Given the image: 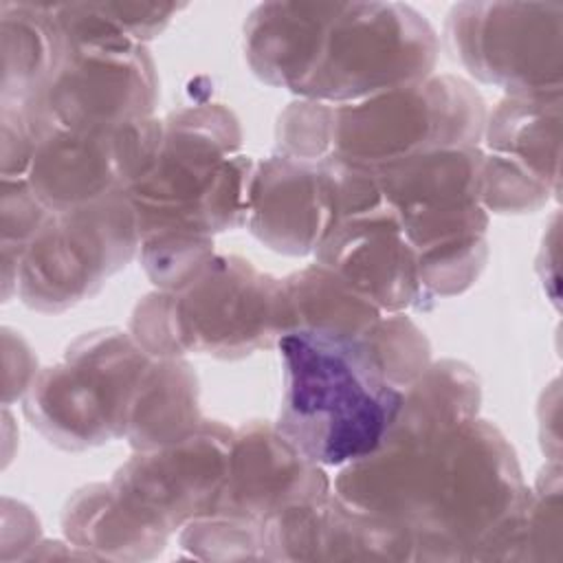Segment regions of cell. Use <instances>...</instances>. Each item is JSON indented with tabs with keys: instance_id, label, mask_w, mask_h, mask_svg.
<instances>
[{
	"instance_id": "17",
	"label": "cell",
	"mask_w": 563,
	"mask_h": 563,
	"mask_svg": "<svg viewBox=\"0 0 563 563\" xmlns=\"http://www.w3.org/2000/svg\"><path fill=\"white\" fill-rule=\"evenodd\" d=\"M383 310L323 264L282 279V334L290 330L365 336Z\"/></svg>"
},
{
	"instance_id": "4",
	"label": "cell",
	"mask_w": 563,
	"mask_h": 563,
	"mask_svg": "<svg viewBox=\"0 0 563 563\" xmlns=\"http://www.w3.org/2000/svg\"><path fill=\"white\" fill-rule=\"evenodd\" d=\"M486 108L464 79L442 75L352 103H292L277 128L279 152L308 161L383 167L424 152L475 147Z\"/></svg>"
},
{
	"instance_id": "1",
	"label": "cell",
	"mask_w": 563,
	"mask_h": 563,
	"mask_svg": "<svg viewBox=\"0 0 563 563\" xmlns=\"http://www.w3.org/2000/svg\"><path fill=\"white\" fill-rule=\"evenodd\" d=\"M336 497L409 534L429 559L519 545L526 490L504 435L471 418L431 433H389L347 464Z\"/></svg>"
},
{
	"instance_id": "6",
	"label": "cell",
	"mask_w": 563,
	"mask_h": 563,
	"mask_svg": "<svg viewBox=\"0 0 563 563\" xmlns=\"http://www.w3.org/2000/svg\"><path fill=\"white\" fill-rule=\"evenodd\" d=\"M132 336L152 356H244L282 336V282L240 257L213 255L187 284L145 297Z\"/></svg>"
},
{
	"instance_id": "9",
	"label": "cell",
	"mask_w": 563,
	"mask_h": 563,
	"mask_svg": "<svg viewBox=\"0 0 563 563\" xmlns=\"http://www.w3.org/2000/svg\"><path fill=\"white\" fill-rule=\"evenodd\" d=\"M563 4L462 2L446 18L455 57L510 97H559Z\"/></svg>"
},
{
	"instance_id": "12",
	"label": "cell",
	"mask_w": 563,
	"mask_h": 563,
	"mask_svg": "<svg viewBox=\"0 0 563 563\" xmlns=\"http://www.w3.org/2000/svg\"><path fill=\"white\" fill-rule=\"evenodd\" d=\"M559 97H510L484 125L479 198L493 211H534L559 187Z\"/></svg>"
},
{
	"instance_id": "13",
	"label": "cell",
	"mask_w": 563,
	"mask_h": 563,
	"mask_svg": "<svg viewBox=\"0 0 563 563\" xmlns=\"http://www.w3.org/2000/svg\"><path fill=\"white\" fill-rule=\"evenodd\" d=\"M325 497L330 484L321 466L306 460L275 427L251 422L233 431L227 477L211 515L262 528L284 508Z\"/></svg>"
},
{
	"instance_id": "2",
	"label": "cell",
	"mask_w": 563,
	"mask_h": 563,
	"mask_svg": "<svg viewBox=\"0 0 563 563\" xmlns=\"http://www.w3.org/2000/svg\"><path fill=\"white\" fill-rule=\"evenodd\" d=\"M244 53L271 86L352 103L431 77L438 37L409 4L264 2L244 24Z\"/></svg>"
},
{
	"instance_id": "14",
	"label": "cell",
	"mask_w": 563,
	"mask_h": 563,
	"mask_svg": "<svg viewBox=\"0 0 563 563\" xmlns=\"http://www.w3.org/2000/svg\"><path fill=\"white\" fill-rule=\"evenodd\" d=\"M251 231L271 249L303 255L317 251L336 222V187L330 161L277 152L251 176Z\"/></svg>"
},
{
	"instance_id": "7",
	"label": "cell",
	"mask_w": 563,
	"mask_h": 563,
	"mask_svg": "<svg viewBox=\"0 0 563 563\" xmlns=\"http://www.w3.org/2000/svg\"><path fill=\"white\" fill-rule=\"evenodd\" d=\"M152 354L132 334L90 332L77 339L59 365L31 380L24 411L51 442L86 449L121 438Z\"/></svg>"
},
{
	"instance_id": "11",
	"label": "cell",
	"mask_w": 563,
	"mask_h": 563,
	"mask_svg": "<svg viewBox=\"0 0 563 563\" xmlns=\"http://www.w3.org/2000/svg\"><path fill=\"white\" fill-rule=\"evenodd\" d=\"M163 121L152 117L119 125L48 130L40 136L24 174L53 213L128 191L156 161Z\"/></svg>"
},
{
	"instance_id": "10",
	"label": "cell",
	"mask_w": 563,
	"mask_h": 563,
	"mask_svg": "<svg viewBox=\"0 0 563 563\" xmlns=\"http://www.w3.org/2000/svg\"><path fill=\"white\" fill-rule=\"evenodd\" d=\"M231 442V429L202 420L176 442L139 451L108 484L110 493L136 526L165 541L183 523L213 512Z\"/></svg>"
},
{
	"instance_id": "15",
	"label": "cell",
	"mask_w": 563,
	"mask_h": 563,
	"mask_svg": "<svg viewBox=\"0 0 563 563\" xmlns=\"http://www.w3.org/2000/svg\"><path fill=\"white\" fill-rule=\"evenodd\" d=\"M319 264L387 312L429 301L418 260L383 196L374 209L339 218L319 249Z\"/></svg>"
},
{
	"instance_id": "8",
	"label": "cell",
	"mask_w": 563,
	"mask_h": 563,
	"mask_svg": "<svg viewBox=\"0 0 563 563\" xmlns=\"http://www.w3.org/2000/svg\"><path fill=\"white\" fill-rule=\"evenodd\" d=\"M141 244L128 194L53 213L18 253L15 288L31 308L59 312L90 297Z\"/></svg>"
},
{
	"instance_id": "19",
	"label": "cell",
	"mask_w": 563,
	"mask_h": 563,
	"mask_svg": "<svg viewBox=\"0 0 563 563\" xmlns=\"http://www.w3.org/2000/svg\"><path fill=\"white\" fill-rule=\"evenodd\" d=\"M479 383L455 361L429 363L405 389L400 411L389 433H431L475 418Z\"/></svg>"
},
{
	"instance_id": "3",
	"label": "cell",
	"mask_w": 563,
	"mask_h": 563,
	"mask_svg": "<svg viewBox=\"0 0 563 563\" xmlns=\"http://www.w3.org/2000/svg\"><path fill=\"white\" fill-rule=\"evenodd\" d=\"M372 332L290 330L277 339L284 396L275 429L319 466H347L372 455L400 411L405 391L385 374Z\"/></svg>"
},
{
	"instance_id": "18",
	"label": "cell",
	"mask_w": 563,
	"mask_h": 563,
	"mask_svg": "<svg viewBox=\"0 0 563 563\" xmlns=\"http://www.w3.org/2000/svg\"><path fill=\"white\" fill-rule=\"evenodd\" d=\"M202 422L198 380L180 358L152 356L136 389L125 438L136 451L165 446L189 435Z\"/></svg>"
},
{
	"instance_id": "16",
	"label": "cell",
	"mask_w": 563,
	"mask_h": 563,
	"mask_svg": "<svg viewBox=\"0 0 563 563\" xmlns=\"http://www.w3.org/2000/svg\"><path fill=\"white\" fill-rule=\"evenodd\" d=\"M2 106H26L59 70L68 37L55 7L44 2H2Z\"/></svg>"
},
{
	"instance_id": "5",
	"label": "cell",
	"mask_w": 563,
	"mask_h": 563,
	"mask_svg": "<svg viewBox=\"0 0 563 563\" xmlns=\"http://www.w3.org/2000/svg\"><path fill=\"white\" fill-rule=\"evenodd\" d=\"M240 128L220 103L183 108L163 121L154 165L125 191L143 238L211 240L246 222L253 163Z\"/></svg>"
}]
</instances>
